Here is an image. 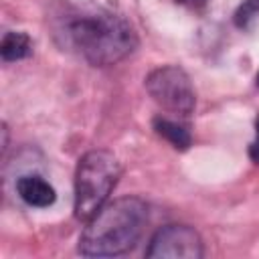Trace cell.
<instances>
[{
	"instance_id": "cell-9",
	"label": "cell",
	"mask_w": 259,
	"mask_h": 259,
	"mask_svg": "<svg viewBox=\"0 0 259 259\" xmlns=\"http://www.w3.org/2000/svg\"><path fill=\"white\" fill-rule=\"evenodd\" d=\"M257 16H259V0H245L235 12V24L239 28H247L251 20H255Z\"/></svg>"
},
{
	"instance_id": "cell-3",
	"label": "cell",
	"mask_w": 259,
	"mask_h": 259,
	"mask_svg": "<svg viewBox=\"0 0 259 259\" xmlns=\"http://www.w3.org/2000/svg\"><path fill=\"white\" fill-rule=\"evenodd\" d=\"M119 176L121 164L111 152H87L75 172V217L87 223L107 202Z\"/></svg>"
},
{
	"instance_id": "cell-7",
	"label": "cell",
	"mask_w": 259,
	"mask_h": 259,
	"mask_svg": "<svg viewBox=\"0 0 259 259\" xmlns=\"http://www.w3.org/2000/svg\"><path fill=\"white\" fill-rule=\"evenodd\" d=\"M32 51V40L26 32H6L0 42V55L4 61H18L28 57Z\"/></svg>"
},
{
	"instance_id": "cell-8",
	"label": "cell",
	"mask_w": 259,
	"mask_h": 259,
	"mask_svg": "<svg viewBox=\"0 0 259 259\" xmlns=\"http://www.w3.org/2000/svg\"><path fill=\"white\" fill-rule=\"evenodd\" d=\"M154 130L164 140H168L176 150H186L190 146V134L178 121H172V119H166V117H156L154 119Z\"/></svg>"
},
{
	"instance_id": "cell-11",
	"label": "cell",
	"mask_w": 259,
	"mask_h": 259,
	"mask_svg": "<svg viewBox=\"0 0 259 259\" xmlns=\"http://www.w3.org/2000/svg\"><path fill=\"white\" fill-rule=\"evenodd\" d=\"M180 2H184V4H190V6H196V4H202L204 0H180Z\"/></svg>"
},
{
	"instance_id": "cell-5",
	"label": "cell",
	"mask_w": 259,
	"mask_h": 259,
	"mask_svg": "<svg viewBox=\"0 0 259 259\" xmlns=\"http://www.w3.org/2000/svg\"><path fill=\"white\" fill-rule=\"evenodd\" d=\"M150 259H198L202 257L200 235L186 225H166L150 241Z\"/></svg>"
},
{
	"instance_id": "cell-1",
	"label": "cell",
	"mask_w": 259,
	"mask_h": 259,
	"mask_svg": "<svg viewBox=\"0 0 259 259\" xmlns=\"http://www.w3.org/2000/svg\"><path fill=\"white\" fill-rule=\"evenodd\" d=\"M148 223V206L136 196L105 202L89 221L79 239L87 257H113L130 251Z\"/></svg>"
},
{
	"instance_id": "cell-2",
	"label": "cell",
	"mask_w": 259,
	"mask_h": 259,
	"mask_svg": "<svg viewBox=\"0 0 259 259\" xmlns=\"http://www.w3.org/2000/svg\"><path fill=\"white\" fill-rule=\"evenodd\" d=\"M67 36L89 63L99 67L121 61L138 42L134 28L121 16L107 10L75 14L67 22Z\"/></svg>"
},
{
	"instance_id": "cell-10",
	"label": "cell",
	"mask_w": 259,
	"mask_h": 259,
	"mask_svg": "<svg viewBox=\"0 0 259 259\" xmlns=\"http://www.w3.org/2000/svg\"><path fill=\"white\" fill-rule=\"evenodd\" d=\"M255 127H257V138H255V142H253L251 148H249V156H251V160H253L255 164H259V117H257V121H255Z\"/></svg>"
},
{
	"instance_id": "cell-6",
	"label": "cell",
	"mask_w": 259,
	"mask_h": 259,
	"mask_svg": "<svg viewBox=\"0 0 259 259\" xmlns=\"http://www.w3.org/2000/svg\"><path fill=\"white\" fill-rule=\"evenodd\" d=\"M16 190L20 194V198L30 204V206H38V208H45V206H51L57 198L55 194V188L40 176H34V174H26V176H20L18 182H16Z\"/></svg>"
},
{
	"instance_id": "cell-4",
	"label": "cell",
	"mask_w": 259,
	"mask_h": 259,
	"mask_svg": "<svg viewBox=\"0 0 259 259\" xmlns=\"http://www.w3.org/2000/svg\"><path fill=\"white\" fill-rule=\"evenodd\" d=\"M146 89L162 109H168L172 113L190 115L196 105V95L190 77L184 69L174 65L154 69L146 79Z\"/></svg>"
},
{
	"instance_id": "cell-12",
	"label": "cell",
	"mask_w": 259,
	"mask_h": 259,
	"mask_svg": "<svg viewBox=\"0 0 259 259\" xmlns=\"http://www.w3.org/2000/svg\"><path fill=\"white\" fill-rule=\"evenodd\" d=\"M255 83H257V87H259V73H257V77H255Z\"/></svg>"
}]
</instances>
